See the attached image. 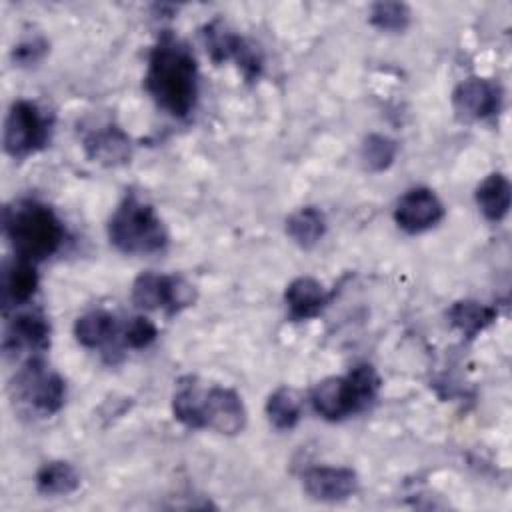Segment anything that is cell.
Segmentation results:
<instances>
[{
  "instance_id": "9a60e30c",
  "label": "cell",
  "mask_w": 512,
  "mask_h": 512,
  "mask_svg": "<svg viewBox=\"0 0 512 512\" xmlns=\"http://www.w3.org/2000/svg\"><path fill=\"white\" fill-rule=\"evenodd\" d=\"M38 288V274L34 262L16 258L4 266L2 272V304L4 308H18L28 304Z\"/></svg>"
},
{
  "instance_id": "7402d4cb",
  "label": "cell",
  "mask_w": 512,
  "mask_h": 512,
  "mask_svg": "<svg viewBox=\"0 0 512 512\" xmlns=\"http://www.w3.org/2000/svg\"><path fill=\"white\" fill-rule=\"evenodd\" d=\"M204 44L206 50L210 54V58L220 64L226 60H236L238 54L242 52L246 40L238 34H234L230 28H226V24H222L220 20H214L210 24L204 26Z\"/></svg>"
},
{
  "instance_id": "484cf974",
  "label": "cell",
  "mask_w": 512,
  "mask_h": 512,
  "mask_svg": "<svg viewBox=\"0 0 512 512\" xmlns=\"http://www.w3.org/2000/svg\"><path fill=\"white\" fill-rule=\"evenodd\" d=\"M46 52H48V44L42 38H32L14 48V60L20 66H28V64H36Z\"/></svg>"
},
{
  "instance_id": "5bb4252c",
  "label": "cell",
  "mask_w": 512,
  "mask_h": 512,
  "mask_svg": "<svg viewBox=\"0 0 512 512\" xmlns=\"http://www.w3.org/2000/svg\"><path fill=\"white\" fill-rule=\"evenodd\" d=\"M284 302L292 320H310L322 312L328 304V294L324 286L310 276L294 278L284 292Z\"/></svg>"
},
{
  "instance_id": "d6986e66",
  "label": "cell",
  "mask_w": 512,
  "mask_h": 512,
  "mask_svg": "<svg viewBox=\"0 0 512 512\" xmlns=\"http://www.w3.org/2000/svg\"><path fill=\"white\" fill-rule=\"evenodd\" d=\"M80 486L78 470L64 460H52L36 472V488L44 496H66Z\"/></svg>"
},
{
  "instance_id": "2e32d148",
  "label": "cell",
  "mask_w": 512,
  "mask_h": 512,
  "mask_svg": "<svg viewBox=\"0 0 512 512\" xmlns=\"http://www.w3.org/2000/svg\"><path fill=\"white\" fill-rule=\"evenodd\" d=\"M122 332L118 320L106 310H90L74 322V336L84 348L110 346Z\"/></svg>"
},
{
  "instance_id": "d4e9b609",
  "label": "cell",
  "mask_w": 512,
  "mask_h": 512,
  "mask_svg": "<svg viewBox=\"0 0 512 512\" xmlns=\"http://www.w3.org/2000/svg\"><path fill=\"white\" fill-rule=\"evenodd\" d=\"M120 336H122L124 346L132 348V350H140L156 340L158 328L154 326L152 320H148L144 316H134L122 326Z\"/></svg>"
},
{
  "instance_id": "4fadbf2b",
  "label": "cell",
  "mask_w": 512,
  "mask_h": 512,
  "mask_svg": "<svg viewBox=\"0 0 512 512\" xmlns=\"http://www.w3.org/2000/svg\"><path fill=\"white\" fill-rule=\"evenodd\" d=\"M84 150L94 162L116 166L130 158V138L114 124H102L84 134Z\"/></svg>"
},
{
  "instance_id": "3957f363",
  "label": "cell",
  "mask_w": 512,
  "mask_h": 512,
  "mask_svg": "<svg viewBox=\"0 0 512 512\" xmlns=\"http://www.w3.org/2000/svg\"><path fill=\"white\" fill-rule=\"evenodd\" d=\"M4 234L16 258L34 264L56 254L66 236L56 212L32 198L14 200L4 208Z\"/></svg>"
},
{
  "instance_id": "8fae6325",
  "label": "cell",
  "mask_w": 512,
  "mask_h": 512,
  "mask_svg": "<svg viewBox=\"0 0 512 512\" xmlns=\"http://www.w3.org/2000/svg\"><path fill=\"white\" fill-rule=\"evenodd\" d=\"M50 346V324L40 310L16 314L4 332L2 350L6 356L32 352L34 356Z\"/></svg>"
},
{
  "instance_id": "603a6c76",
  "label": "cell",
  "mask_w": 512,
  "mask_h": 512,
  "mask_svg": "<svg viewBox=\"0 0 512 512\" xmlns=\"http://www.w3.org/2000/svg\"><path fill=\"white\" fill-rule=\"evenodd\" d=\"M398 152L396 140L384 134H370L364 138L360 148V160L366 170L382 172L392 166Z\"/></svg>"
},
{
  "instance_id": "ac0fdd59",
  "label": "cell",
  "mask_w": 512,
  "mask_h": 512,
  "mask_svg": "<svg viewBox=\"0 0 512 512\" xmlns=\"http://www.w3.org/2000/svg\"><path fill=\"white\" fill-rule=\"evenodd\" d=\"M326 232V218L316 206H302L286 218V234L300 248H314Z\"/></svg>"
},
{
  "instance_id": "44dd1931",
  "label": "cell",
  "mask_w": 512,
  "mask_h": 512,
  "mask_svg": "<svg viewBox=\"0 0 512 512\" xmlns=\"http://www.w3.org/2000/svg\"><path fill=\"white\" fill-rule=\"evenodd\" d=\"M266 416L278 430H290L302 416V398L292 388H278L266 400Z\"/></svg>"
},
{
  "instance_id": "6da1fadb",
  "label": "cell",
  "mask_w": 512,
  "mask_h": 512,
  "mask_svg": "<svg viewBox=\"0 0 512 512\" xmlns=\"http://www.w3.org/2000/svg\"><path fill=\"white\" fill-rule=\"evenodd\" d=\"M144 84L158 108L174 118H186L198 98V66L190 48L164 32L150 52Z\"/></svg>"
},
{
  "instance_id": "277c9868",
  "label": "cell",
  "mask_w": 512,
  "mask_h": 512,
  "mask_svg": "<svg viewBox=\"0 0 512 512\" xmlns=\"http://www.w3.org/2000/svg\"><path fill=\"white\" fill-rule=\"evenodd\" d=\"M110 244L122 254L146 256L162 252L168 244L164 222L138 194L130 192L108 220Z\"/></svg>"
},
{
  "instance_id": "9c48e42d",
  "label": "cell",
  "mask_w": 512,
  "mask_h": 512,
  "mask_svg": "<svg viewBox=\"0 0 512 512\" xmlns=\"http://www.w3.org/2000/svg\"><path fill=\"white\" fill-rule=\"evenodd\" d=\"M502 88L488 78H466L452 92V106L462 120L476 122L492 118L502 108Z\"/></svg>"
},
{
  "instance_id": "7c38bea8",
  "label": "cell",
  "mask_w": 512,
  "mask_h": 512,
  "mask_svg": "<svg viewBox=\"0 0 512 512\" xmlns=\"http://www.w3.org/2000/svg\"><path fill=\"white\" fill-rule=\"evenodd\" d=\"M304 492L318 502H342L358 490V476L344 466H312L302 474Z\"/></svg>"
},
{
  "instance_id": "e0dca14e",
  "label": "cell",
  "mask_w": 512,
  "mask_h": 512,
  "mask_svg": "<svg viewBox=\"0 0 512 512\" xmlns=\"http://www.w3.org/2000/svg\"><path fill=\"white\" fill-rule=\"evenodd\" d=\"M512 202V188L504 174H488L476 188V204L486 220L500 222L506 218Z\"/></svg>"
},
{
  "instance_id": "ba28073f",
  "label": "cell",
  "mask_w": 512,
  "mask_h": 512,
  "mask_svg": "<svg viewBox=\"0 0 512 512\" xmlns=\"http://www.w3.org/2000/svg\"><path fill=\"white\" fill-rule=\"evenodd\" d=\"M132 302L142 310L176 314L196 302V288L182 276L142 272L132 284Z\"/></svg>"
},
{
  "instance_id": "cb8c5ba5",
  "label": "cell",
  "mask_w": 512,
  "mask_h": 512,
  "mask_svg": "<svg viewBox=\"0 0 512 512\" xmlns=\"http://www.w3.org/2000/svg\"><path fill=\"white\" fill-rule=\"evenodd\" d=\"M410 16V8L404 2H376L370 8V24L384 32H404Z\"/></svg>"
},
{
  "instance_id": "7a4b0ae2",
  "label": "cell",
  "mask_w": 512,
  "mask_h": 512,
  "mask_svg": "<svg viewBox=\"0 0 512 512\" xmlns=\"http://www.w3.org/2000/svg\"><path fill=\"white\" fill-rule=\"evenodd\" d=\"M172 412L188 428H210L234 436L244 430L248 414L242 398L226 386L202 388L194 382L180 384L172 396Z\"/></svg>"
},
{
  "instance_id": "5b68a950",
  "label": "cell",
  "mask_w": 512,
  "mask_h": 512,
  "mask_svg": "<svg viewBox=\"0 0 512 512\" xmlns=\"http://www.w3.org/2000/svg\"><path fill=\"white\" fill-rule=\"evenodd\" d=\"M378 392V372L370 364H358L346 376H330L318 382L310 394V402L318 416L338 422L368 408Z\"/></svg>"
},
{
  "instance_id": "8992f818",
  "label": "cell",
  "mask_w": 512,
  "mask_h": 512,
  "mask_svg": "<svg viewBox=\"0 0 512 512\" xmlns=\"http://www.w3.org/2000/svg\"><path fill=\"white\" fill-rule=\"evenodd\" d=\"M10 390L14 404L36 416L56 414L66 398L64 380L38 356H30L24 362L12 380Z\"/></svg>"
},
{
  "instance_id": "ffe728a7",
  "label": "cell",
  "mask_w": 512,
  "mask_h": 512,
  "mask_svg": "<svg viewBox=\"0 0 512 512\" xmlns=\"http://www.w3.org/2000/svg\"><path fill=\"white\" fill-rule=\"evenodd\" d=\"M496 318V310L476 300H460L454 302L448 310L450 324L460 330L466 338L478 336L486 326H490Z\"/></svg>"
},
{
  "instance_id": "52a82bcc",
  "label": "cell",
  "mask_w": 512,
  "mask_h": 512,
  "mask_svg": "<svg viewBox=\"0 0 512 512\" xmlns=\"http://www.w3.org/2000/svg\"><path fill=\"white\" fill-rule=\"evenodd\" d=\"M52 116L32 100H16L4 122V150L12 158H26L50 142Z\"/></svg>"
},
{
  "instance_id": "30bf717a",
  "label": "cell",
  "mask_w": 512,
  "mask_h": 512,
  "mask_svg": "<svg viewBox=\"0 0 512 512\" xmlns=\"http://www.w3.org/2000/svg\"><path fill=\"white\" fill-rule=\"evenodd\" d=\"M444 218V206L440 198L424 186L404 192L394 208L396 224L408 234H420L436 226Z\"/></svg>"
}]
</instances>
